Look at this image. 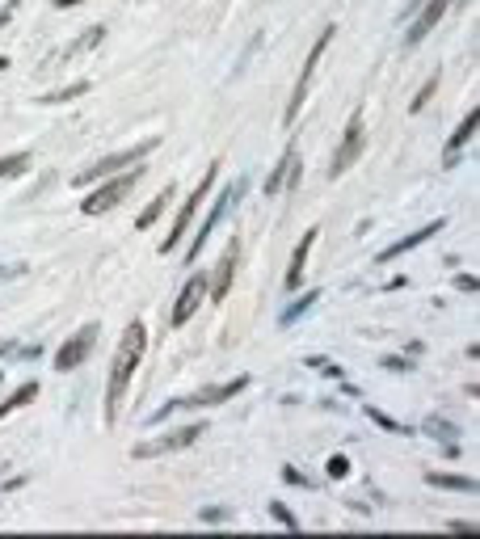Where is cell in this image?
Returning a JSON list of instances; mask_svg holds the SVG:
<instances>
[{"label":"cell","mask_w":480,"mask_h":539,"mask_svg":"<svg viewBox=\"0 0 480 539\" xmlns=\"http://www.w3.org/2000/svg\"><path fill=\"white\" fill-rule=\"evenodd\" d=\"M21 169H30V152H13L0 160V177H17Z\"/></svg>","instance_id":"cell-21"},{"label":"cell","mask_w":480,"mask_h":539,"mask_svg":"<svg viewBox=\"0 0 480 539\" xmlns=\"http://www.w3.org/2000/svg\"><path fill=\"white\" fill-rule=\"evenodd\" d=\"M476 123H480V110H468V118H463V123H459V131L451 135V152H447V165H455V152H459V148H463V143H468V139L476 135Z\"/></svg>","instance_id":"cell-17"},{"label":"cell","mask_w":480,"mask_h":539,"mask_svg":"<svg viewBox=\"0 0 480 539\" xmlns=\"http://www.w3.org/2000/svg\"><path fill=\"white\" fill-rule=\"evenodd\" d=\"M80 93H89V80H76V85L60 89V93H46L42 101H46V105H55V101H72V97H80Z\"/></svg>","instance_id":"cell-22"},{"label":"cell","mask_w":480,"mask_h":539,"mask_svg":"<svg viewBox=\"0 0 480 539\" xmlns=\"http://www.w3.org/2000/svg\"><path fill=\"white\" fill-rule=\"evenodd\" d=\"M451 531H455V535H476V527H472V522H451Z\"/></svg>","instance_id":"cell-31"},{"label":"cell","mask_w":480,"mask_h":539,"mask_svg":"<svg viewBox=\"0 0 480 539\" xmlns=\"http://www.w3.org/2000/svg\"><path fill=\"white\" fill-rule=\"evenodd\" d=\"M333 26H325L320 30V38H316V46L308 51V64H303V72H299V85H295V93H291V105H287V123H295V114H299V105H303V97H308V89H312V80H316V64H320V55L329 51V42H333Z\"/></svg>","instance_id":"cell-5"},{"label":"cell","mask_w":480,"mask_h":539,"mask_svg":"<svg viewBox=\"0 0 480 539\" xmlns=\"http://www.w3.org/2000/svg\"><path fill=\"white\" fill-rule=\"evenodd\" d=\"M362 143H366V135H362V110H354L350 114V127H346V135H341V148L333 152V165H329V177H341L354 160L362 156Z\"/></svg>","instance_id":"cell-6"},{"label":"cell","mask_w":480,"mask_h":539,"mask_svg":"<svg viewBox=\"0 0 480 539\" xmlns=\"http://www.w3.org/2000/svg\"><path fill=\"white\" fill-rule=\"evenodd\" d=\"M455 283H459V291H476V279H472V274H459Z\"/></svg>","instance_id":"cell-29"},{"label":"cell","mask_w":480,"mask_h":539,"mask_svg":"<svg viewBox=\"0 0 480 539\" xmlns=\"http://www.w3.org/2000/svg\"><path fill=\"white\" fill-rule=\"evenodd\" d=\"M139 177H143V169H131V173H118V177H110L105 186H97L85 202H80V211L85 215H101V211H110V206H118L135 186H139Z\"/></svg>","instance_id":"cell-3"},{"label":"cell","mask_w":480,"mask_h":539,"mask_svg":"<svg viewBox=\"0 0 480 539\" xmlns=\"http://www.w3.org/2000/svg\"><path fill=\"white\" fill-rule=\"evenodd\" d=\"M206 299V274H194L186 287H181V295H177V308H173V329H181L186 320L198 312V303Z\"/></svg>","instance_id":"cell-9"},{"label":"cell","mask_w":480,"mask_h":539,"mask_svg":"<svg viewBox=\"0 0 480 539\" xmlns=\"http://www.w3.org/2000/svg\"><path fill=\"white\" fill-rule=\"evenodd\" d=\"M97 337H101V329H97V325H85L76 337H68V342L55 350V371H76V366L89 358V350L97 346Z\"/></svg>","instance_id":"cell-7"},{"label":"cell","mask_w":480,"mask_h":539,"mask_svg":"<svg viewBox=\"0 0 480 539\" xmlns=\"http://www.w3.org/2000/svg\"><path fill=\"white\" fill-rule=\"evenodd\" d=\"M434 89H438V72H434L430 80H425V85H421V93H417V101H413V110H421V105H425V101H430V97H434Z\"/></svg>","instance_id":"cell-23"},{"label":"cell","mask_w":480,"mask_h":539,"mask_svg":"<svg viewBox=\"0 0 480 539\" xmlns=\"http://www.w3.org/2000/svg\"><path fill=\"white\" fill-rule=\"evenodd\" d=\"M194 439H202V421L173 430V434H165L160 443H139V447H135V459H152V455H165V451H181V447H190Z\"/></svg>","instance_id":"cell-8"},{"label":"cell","mask_w":480,"mask_h":539,"mask_svg":"<svg viewBox=\"0 0 480 539\" xmlns=\"http://www.w3.org/2000/svg\"><path fill=\"white\" fill-rule=\"evenodd\" d=\"M5 68H9V60H5V55H0V72H5Z\"/></svg>","instance_id":"cell-33"},{"label":"cell","mask_w":480,"mask_h":539,"mask_svg":"<svg viewBox=\"0 0 480 539\" xmlns=\"http://www.w3.org/2000/svg\"><path fill=\"white\" fill-rule=\"evenodd\" d=\"M236 257H240V245L232 240V245L224 249L220 265H215V283H211V299H224V295H228V287H232V274H236Z\"/></svg>","instance_id":"cell-13"},{"label":"cell","mask_w":480,"mask_h":539,"mask_svg":"<svg viewBox=\"0 0 480 539\" xmlns=\"http://www.w3.org/2000/svg\"><path fill=\"white\" fill-rule=\"evenodd\" d=\"M249 380L240 375V380H232V384H215V388H202V392H194V396H186V400H173V409H194V405H220V400H232L240 388H245Z\"/></svg>","instance_id":"cell-11"},{"label":"cell","mask_w":480,"mask_h":539,"mask_svg":"<svg viewBox=\"0 0 480 539\" xmlns=\"http://www.w3.org/2000/svg\"><path fill=\"white\" fill-rule=\"evenodd\" d=\"M283 480H287V484H308V480H303L295 468H283Z\"/></svg>","instance_id":"cell-28"},{"label":"cell","mask_w":480,"mask_h":539,"mask_svg":"<svg viewBox=\"0 0 480 539\" xmlns=\"http://www.w3.org/2000/svg\"><path fill=\"white\" fill-rule=\"evenodd\" d=\"M240 194H245V182H236V186H228V190L220 194V202H215V206H211V215H206V224H202V228H198V236H194V249H190V261H194V257H198V249L206 245V236H211V228H215V224H220V215L228 211V202H236Z\"/></svg>","instance_id":"cell-10"},{"label":"cell","mask_w":480,"mask_h":539,"mask_svg":"<svg viewBox=\"0 0 480 539\" xmlns=\"http://www.w3.org/2000/svg\"><path fill=\"white\" fill-rule=\"evenodd\" d=\"M224 165H220V160H215V165H211L206 173H202V182L194 186V194L181 202V211H177V220H173V228H169V236H165V245H160V253H173L177 245H181V236H186V228H190V220H194V215H198V206H202V198H206V190L211 186H215V173H220Z\"/></svg>","instance_id":"cell-2"},{"label":"cell","mask_w":480,"mask_h":539,"mask_svg":"<svg viewBox=\"0 0 480 539\" xmlns=\"http://www.w3.org/2000/svg\"><path fill=\"white\" fill-rule=\"evenodd\" d=\"M270 514H274V518H278L283 527H299V518H295V514H291V510H287L283 502H270Z\"/></svg>","instance_id":"cell-24"},{"label":"cell","mask_w":480,"mask_h":539,"mask_svg":"<svg viewBox=\"0 0 480 539\" xmlns=\"http://www.w3.org/2000/svg\"><path fill=\"white\" fill-rule=\"evenodd\" d=\"M425 484H434V489H459V493H476V480H472V476H447V472H425Z\"/></svg>","instance_id":"cell-16"},{"label":"cell","mask_w":480,"mask_h":539,"mask_svg":"<svg viewBox=\"0 0 480 539\" xmlns=\"http://www.w3.org/2000/svg\"><path fill=\"white\" fill-rule=\"evenodd\" d=\"M316 236H320V232H316V228H308V232L299 236V249L291 253V270H287V287H291V291H295V287L303 283V265H308V253H312Z\"/></svg>","instance_id":"cell-14"},{"label":"cell","mask_w":480,"mask_h":539,"mask_svg":"<svg viewBox=\"0 0 480 539\" xmlns=\"http://www.w3.org/2000/svg\"><path fill=\"white\" fill-rule=\"evenodd\" d=\"M366 417H375V421H380L384 430H400V434H405V425H400V421H392V417H384V413H380L375 405H366Z\"/></svg>","instance_id":"cell-26"},{"label":"cell","mask_w":480,"mask_h":539,"mask_svg":"<svg viewBox=\"0 0 480 539\" xmlns=\"http://www.w3.org/2000/svg\"><path fill=\"white\" fill-rule=\"evenodd\" d=\"M329 476H333V480L350 476V459H346V455H333V459H329Z\"/></svg>","instance_id":"cell-25"},{"label":"cell","mask_w":480,"mask_h":539,"mask_svg":"<svg viewBox=\"0 0 480 539\" xmlns=\"http://www.w3.org/2000/svg\"><path fill=\"white\" fill-rule=\"evenodd\" d=\"M308 303H316V291H308V295H303V299H299V308H291V312H287V316H283V320H295V316H299V312H303V308H308Z\"/></svg>","instance_id":"cell-27"},{"label":"cell","mask_w":480,"mask_h":539,"mask_svg":"<svg viewBox=\"0 0 480 539\" xmlns=\"http://www.w3.org/2000/svg\"><path fill=\"white\" fill-rule=\"evenodd\" d=\"M143 346H148V329H143V320H131L127 333H123V346L114 354V366H110V388H105V421H114L118 409H123V392L131 384V375L143 358Z\"/></svg>","instance_id":"cell-1"},{"label":"cell","mask_w":480,"mask_h":539,"mask_svg":"<svg viewBox=\"0 0 480 539\" xmlns=\"http://www.w3.org/2000/svg\"><path fill=\"white\" fill-rule=\"evenodd\" d=\"M152 148H156V139H143V143H135V148H123V152H114V156L97 160L93 169L76 173V186H89V182H97V177H110V173H118V169H135V165H139V160H143Z\"/></svg>","instance_id":"cell-4"},{"label":"cell","mask_w":480,"mask_h":539,"mask_svg":"<svg viewBox=\"0 0 480 539\" xmlns=\"http://www.w3.org/2000/svg\"><path fill=\"white\" fill-rule=\"evenodd\" d=\"M434 232H443V220H434V224H425L421 232H413V236H405L400 245H392V249H384V253H380V261H392V257H400V253H409V249H417L421 240H430Z\"/></svg>","instance_id":"cell-15"},{"label":"cell","mask_w":480,"mask_h":539,"mask_svg":"<svg viewBox=\"0 0 480 539\" xmlns=\"http://www.w3.org/2000/svg\"><path fill=\"white\" fill-rule=\"evenodd\" d=\"M55 5H60V9H72V5H85V0H55Z\"/></svg>","instance_id":"cell-32"},{"label":"cell","mask_w":480,"mask_h":539,"mask_svg":"<svg viewBox=\"0 0 480 539\" xmlns=\"http://www.w3.org/2000/svg\"><path fill=\"white\" fill-rule=\"evenodd\" d=\"M384 366H388V371H409V362H405V358H384Z\"/></svg>","instance_id":"cell-30"},{"label":"cell","mask_w":480,"mask_h":539,"mask_svg":"<svg viewBox=\"0 0 480 539\" xmlns=\"http://www.w3.org/2000/svg\"><path fill=\"white\" fill-rule=\"evenodd\" d=\"M34 396H38V384H34V380H30V384H21V388H17V392H13V396L5 400V405H0V417H9L13 409H21V405H30Z\"/></svg>","instance_id":"cell-20"},{"label":"cell","mask_w":480,"mask_h":539,"mask_svg":"<svg viewBox=\"0 0 480 539\" xmlns=\"http://www.w3.org/2000/svg\"><path fill=\"white\" fill-rule=\"evenodd\" d=\"M447 5H451V0H425V5H421V17H417V21L409 26V34H405V42H409V46H417V42H421L425 34H430V30L438 26V17L447 13Z\"/></svg>","instance_id":"cell-12"},{"label":"cell","mask_w":480,"mask_h":539,"mask_svg":"<svg viewBox=\"0 0 480 539\" xmlns=\"http://www.w3.org/2000/svg\"><path fill=\"white\" fill-rule=\"evenodd\" d=\"M169 198H173V182H165V190H160V194L152 198V206H148V211L139 215V224H135V228H139V232H143V228H152V224H156V215L169 206Z\"/></svg>","instance_id":"cell-18"},{"label":"cell","mask_w":480,"mask_h":539,"mask_svg":"<svg viewBox=\"0 0 480 539\" xmlns=\"http://www.w3.org/2000/svg\"><path fill=\"white\" fill-rule=\"evenodd\" d=\"M291 169H295V148H287V152H283V160H278V169H274L270 177H265V194H278V190H283V177H287Z\"/></svg>","instance_id":"cell-19"},{"label":"cell","mask_w":480,"mask_h":539,"mask_svg":"<svg viewBox=\"0 0 480 539\" xmlns=\"http://www.w3.org/2000/svg\"><path fill=\"white\" fill-rule=\"evenodd\" d=\"M0 380H5V375H0Z\"/></svg>","instance_id":"cell-34"}]
</instances>
